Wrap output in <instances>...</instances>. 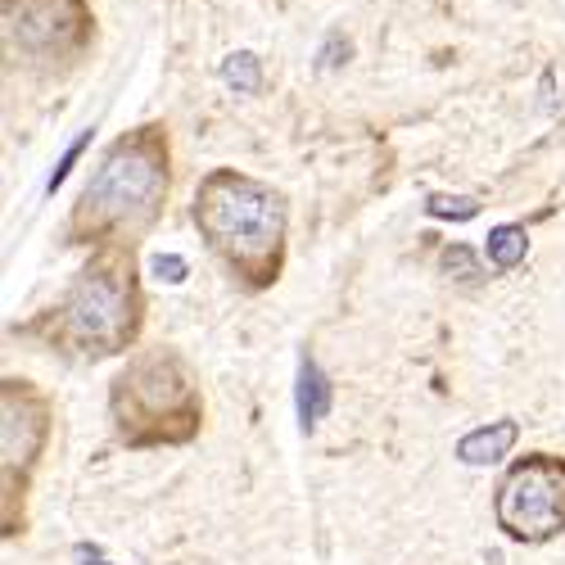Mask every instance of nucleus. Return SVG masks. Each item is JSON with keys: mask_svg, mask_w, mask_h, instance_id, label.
I'll use <instances>...</instances> for the list:
<instances>
[{"mask_svg": "<svg viewBox=\"0 0 565 565\" xmlns=\"http://www.w3.org/2000/svg\"><path fill=\"white\" fill-rule=\"evenodd\" d=\"M172 191V154H168V127L146 122L118 136L109 154L100 159L96 177L82 185V195L68 213L64 241L90 249H136L140 235H150L168 209Z\"/></svg>", "mask_w": 565, "mask_h": 565, "instance_id": "nucleus-1", "label": "nucleus"}, {"mask_svg": "<svg viewBox=\"0 0 565 565\" xmlns=\"http://www.w3.org/2000/svg\"><path fill=\"white\" fill-rule=\"evenodd\" d=\"M191 217L241 290L263 295L280 280L290 249V209L286 195L271 191L267 181L235 168H213L200 181Z\"/></svg>", "mask_w": 565, "mask_h": 565, "instance_id": "nucleus-2", "label": "nucleus"}, {"mask_svg": "<svg viewBox=\"0 0 565 565\" xmlns=\"http://www.w3.org/2000/svg\"><path fill=\"white\" fill-rule=\"evenodd\" d=\"M140 326H146V290H140L136 254L109 245L90 254L68 295L55 308H45L36 321H28L23 335L68 358L100 362L127 353L140 340Z\"/></svg>", "mask_w": 565, "mask_h": 565, "instance_id": "nucleus-3", "label": "nucleus"}, {"mask_svg": "<svg viewBox=\"0 0 565 565\" xmlns=\"http://www.w3.org/2000/svg\"><path fill=\"white\" fill-rule=\"evenodd\" d=\"M109 420L122 448H181L204 426V394L177 349L131 353L109 385Z\"/></svg>", "mask_w": 565, "mask_h": 565, "instance_id": "nucleus-4", "label": "nucleus"}, {"mask_svg": "<svg viewBox=\"0 0 565 565\" xmlns=\"http://www.w3.org/2000/svg\"><path fill=\"white\" fill-rule=\"evenodd\" d=\"M498 530L511 543H552L565 534V457L556 452H525L507 466L493 498Z\"/></svg>", "mask_w": 565, "mask_h": 565, "instance_id": "nucleus-5", "label": "nucleus"}, {"mask_svg": "<svg viewBox=\"0 0 565 565\" xmlns=\"http://www.w3.org/2000/svg\"><path fill=\"white\" fill-rule=\"evenodd\" d=\"M0 476H6V530L14 521V502L23 507L28 498V484H32V470L41 466L45 457V444H51V430H55V412H51V398H45L32 381H19L10 375L0 385Z\"/></svg>", "mask_w": 565, "mask_h": 565, "instance_id": "nucleus-6", "label": "nucleus"}, {"mask_svg": "<svg viewBox=\"0 0 565 565\" xmlns=\"http://www.w3.org/2000/svg\"><path fill=\"white\" fill-rule=\"evenodd\" d=\"M6 32L32 60H68L90 41L82 0H6Z\"/></svg>", "mask_w": 565, "mask_h": 565, "instance_id": "nucleus-7", "label": "nucleus"}, {"mask_svg": "<svg viewBox=\"0 0 565 565\" xmlns=\"http://www.w3.org/2000/svg\"><path fill=\"white\" fill-rule=\"evenodd\" d=\"M515 439H521V426H515V420H493V426H480V430L461 435L457 457L466 466H493L515 448Z\"/></svg>", "mask_w": 565, "mask_h": 565, "instance_id": "nucleus-8", "label": "nucleus"}, {"mask_svg": "<svg viewBox=\"0 0 565 565\" xmlns=\"http://www.w3.org/2000/svg\"><path fill=\"white\" fill-rule=\"evenodd\" d=\"M331 381H326V371L312 362V358H303L299 362V420H303V430L312 435L321 420H326V412H331Z\"/></svg>", "mask_w": 565, "mask_h": 565, "instance_id": "nucleus-9", "label": "nucleus"}, {"mask_svg": "<svg viewBox=\"0 0 565 565\" xmlns=\"http://www.w3.org/2000/svg\"><path fill=\"white\" fill-rule=\"evenodd\" d=\"M484 254H489V263H493L498 271L521 267V263H525V254H530V235H525V226H515V222L493 226V231H489Z\"/></svg>", "mask_w": 565, "mask_h": 565, "instance_id": "nucleus-10", "label": "nucleus"}, {"mask_svg": "<svg viewBox=\"0 0 565 565\" xmlns=\"http://www.w3.org/2000/svg\"><path fill=\"white\" fill-rule=\"evenodd\" d=\"M222 82H226V86H235V90H241V96H254V90L263 86V73H258V55H249V51L231 55V60L222 64Z\"/></svg>", "mask_w": 565, "mask_h": 565, "instance_id": "nucleus-11", "label": "nucleus"}, {"mask_svg": "<svg viewBox=\"0 0 565 565\" xmlns=\"http://www.w3.org/2000/svg\"><path fill=\"white\" fill-rule=\"evenodd\" d=\"M439 263H444V271H448V276H457V280H461V286H476V280L484 276L480 258H476V254H470L466 245H448Z\"/></svg>", "mask_w": 565, "mask_h": 565, "instance_id": "nucleus-12", "label": "nucleus"}, {"mask_svg": "<svg viewBox=\"0 0 565 565\" xmlns=\"http://www.w3.org/2000/svg\"><path fill=\"white\" fill-rule=\"evenodd\" d=\"M430 217H457V222H466V217H476L480 213V204L470 200V195H457V200H448V195H430Z\"/></svg>", "mask_w": 565, "mask_h": 565, "instance_id": "nucleus-13", "label": "nucleus"}, {"mask_svg": "<svg viewBox=\"0 0 565 565\" xmlns=\"http://www.w3.org/2000/svg\"><path fill=\"white\" fill-rule=\"evenodd\" d=\"M185 271H191V267H185V258H177V254H159L154 258V276L168 280V286H181Z\"/></svg>", "mask_w": 565, "mask_h": 565, "instance_id": "nucleus-14", "label": "nucleus"}, {"mask_svg": "<svg viewBox=\"0 0 565 565\" xmlns=\"http://www.w3.org/2000/svg\"><path fill=\"white\" fill-rule=\"evenodd\" d=\"M73 556H77L82 565H109V561H105V552H100L96 543H77V547H73Z\"/></svg>", "mask_w": 565, "mask_h": 565, "instance_id": "nucleus-15", "label": "nucleus"}]
</instances>
